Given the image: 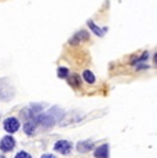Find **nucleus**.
<instances>
[{"instance_id":"39448f33","label":"nucleus","mask_w":157,"mask_h":158,"mask_svg":"<svg viewBox=\"0 0 157 158\" xmlns=\"http://www.w3.org/2000/svg\"><path fill=\"white\" fill-rule=\"evenodd\" d=\"M88 39H90V33L87 32V30H78V32H76L70 37L69 43L70 44H78V43H83V41H88Z\"/></svg>"},{"instance_id":"9d476101","label":"nucleus","mask_w":157,"mask_h":158,"mask_svg":"<svg viewBox=\"0 0 157 158\" xmlns=\"http://www.w3.org/2000/svg\"><path fill=\"white\" fill-rule=\"evenodd\" d=\"M87 25H88V28L91 29L96 36H99V37H102V36L105 35V32H106V29H101V28H98V26H96L95 23L92 22V21H88V22H87Z\"/></svg>"},{"instance_id":"20e7f679","label":"nucleus","mask_w":157,"mask_h":158,"mask_svg":"<svg viewBox=\"0 0 157 158\" xmlns=\"http://www.w3.org/2000/svg\"><path fill=\"white\" fill-rule=\"evenodd\" d=\"M72 143L69 140H58L55 144H54V150L58 151L61 154H69L72 151Z\"/></svg>"},{"instance_id":"f03ea898","label":"nucleus","mask_w":157,"mask_h":158,"mask_svg":"<svg viewBox=\"0 0 157 158\" xmlns=\"http://www.w3.org/2000/svg\"><path fill=\"white\" fill-rule=\"evenodd\" d=\"M14 147H15V139H14L13 136L7 135V136H4V138L0 140V150L4 151V153L11 151Z\"/></svg>"},{"instance_id":"4468645a","label":"nucleus","mask_w":157,"mask_h":158,"mask_svg":"<svg viewBox=\"0 0 157 158\" xmlns=\"http://www.w3.org/2000/svg\"><path fill=\"white\" fill-rule=\"evenodd\" d=\"M15 158H32V156L29 153H26V151H19L15 156Z\"/></svg>"},{"instance_id":"0eeeda50","label":"nucleus","mask_w":157,"mask_h":158,"mask_svg":"<svg viewBox=\"0 0 157 158\" xmlns=\"http://www.w3.org/2000/svg\"><path fill=\"white\" fill-rule=\"evenodd\" d=\"M76 147H77V150L80 151V153H88V151H91V148L94 147V142H92V140L78 142Z\"/></svg>"},{"instance_id":"f8f14e48","label":"nucleus","mask_w":157,"mask_h":158,"mask_svg":"<svg viewBox=\"0 0 157 158\" xmlns=\"http://www.w3.org/2000/svg\"><path fill=\"white\" fill-rule=\"evenodd\" d=\"M57 73H58V77L59 78H66L69 76V69L68 68H58Z\"/></svg>"},{"instance_id":"dca6fc26","label":"nucleus","mask_w":157,"mask_h":158,"mask_svg":"<svg viewBox=\"0 0 157 158\" xmlns=\"http://www.w3.org/2000/svg\"><path fill=\"white\" fill-rule=\"evenodd\" d=\"M153 60H155V63H156V65H157V52L155 54V56H153Z\"/></svg>"},{"instance_id":"423d86ee","label":"nucleus","mask_w":157,"mask_h":158,"mask_svg":"<svg viewBox=\"0 0 157 158\" xmlns=\"http://www.w3.org/2000/svg\"><path fill=\"white\" fill-rule=\"evenodd\" d=\"M36 128H37V123H36L35 117H32L31 120H26L23 124V131L26 135H33L36 132Z\"/></svg>"},{"instance_id":"f3484780","label":"nucleus","mask_w":157,"mask_h":158,"mask_svg":"<svg viewBox=\"0 0 157 158\" xmlns=\"http://www.w3.org/2000/svg\"><path fill=\"white\" fill-rule=\"evenodd\" d=\"M0 158H6V157L4 156H0Z\"/></svg>"},{"instance_id":"6e6552de","label":"nucleus","mask_w":157,"mask_h":158,"mask_svg":"<svg viewBox=\"0 0 157 158\" xmlns=\"http://www.w3.org/2000/svg\"><path fill=\"white\" fill-rule=\"evenodd\" d=\"M96 158H109V146L108 144H102L94 151Z\"/></svg>"},{"instance_id":"2eb2a0df","label":"nucleus","mask_w":157,"mask_h":158,"mask_svg":"<svg viewBox=\"0 0 157 158\" xmlns=\"http://www.w3.org/2000/svg\"><path fill=\"white\" fill-rule=\"evenodd\" d=\"M41 158H55V157L53 154H44V156H41Z\"/></svg>"},{"instance_id":"9b49d317","label":"nucleus","mask_w":157,"mask_h":158,"mask_svg":"<svg viewBox=\"0 0 157 158\" xmlns=\"http://www.w3.org/2000/svg\"><path fill=\"white\" fill-rule=\"evenodd\" d=\"M83 78H84V80H86L88 84H94V83H95V76H94V73L90 72V70H84V72H83Z\"/></svg>"},{"instance_id":"ddd939ff","label":"nucleus","mask_w":157,"mask_h":158,"mask_svg":"<svg viewBox=\"0 0 157 158\" xmlns=\"http://www.w3.org/2000/svg\"><path fill=\"white\" fill-rule=\"evenodd\" d=\"M147 58H149V54L147 52H143L141 56H137L134 60L131 62V65H135V63H139V62H143V60H146Z\"/></svg>"},{"instance_id":"1a4fd4ad","label":"nucleus","mask_w":157,"mask_h":158,"mask_svg":"<svg viewBox=\"0 0 157 158\" xmlns=\"http://www.w3.org/2000/svg\"><path fill=\"white\" fill-rule=\"evenodd\" d=\"M66 78H68L69 85H72V87H74V88H77V87L81 85V77L78 74H69Z\"/></svg>"},{"instance_id":"f257e3e1","label":"nucleus","mask_w":157,"mask_h":158,"mask_svg":"<svg viewBox=\"0 0 157 158\" xmlns=\"http://www.w3.org/2000/svg\"><path fill=\"white\" fill-rule=\"evenodd\" d=\"M15 95V89L10 84L7 78H0V101L7 102L14 98Z\"/></svg>"},{"instance_id":"7ed1b4c3","label":"nucleus","mask_w":157,"mask_h":158,"mask_svg":"<svg viewBox=\"0 0 157 158\" xmlns=\"http://www.w3.org/2000/svg\"><path fill=\"white\" fill-rule=\"evenodd\" d=\"M19 120L15 117H10V118H7V120L4 121V124H3V127H4V129L7 131L8 133H14V132H17L18 129H19Z\"/></svg>"}]
</instances>
